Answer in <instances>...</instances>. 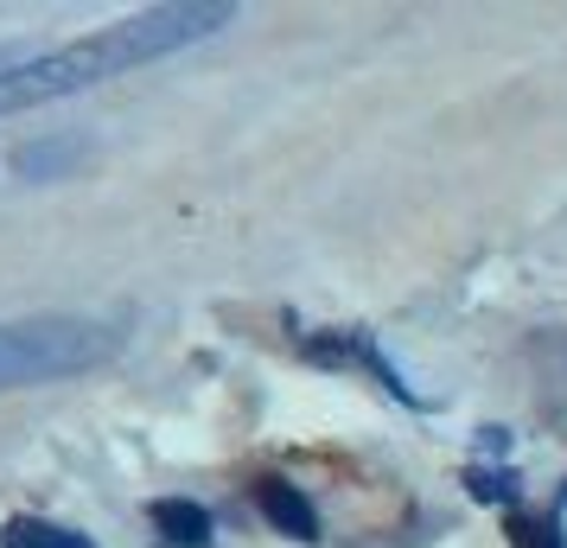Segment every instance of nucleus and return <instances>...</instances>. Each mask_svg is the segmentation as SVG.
Segmentation results:
<instances>
[{"label":"nucleus","mask_w":567,"mask_h":548,"mask_svg":"<svg viewBox=\"0 0 567 548\" xmlns=\"http://www.w3.org/2000/svg\"><path fill=\"white\" fill-rule=\"evenodd\" d=\"M230 13L236 7H154V13H134V20H122L109 32H90L78 45L39 52L0 77V115H20V108L52 103V96H78V90H90L103 77H122L134 64L185 52V45L210 39L217 27H230Z\"/></svg>","instance_id":"1"},{"label":"nucleus","mask_w":567,"mask_h":548,"mask_svg":"<svg viewBox=\"0 0 567 548\" xmlns=\"http://www.w3.org/2000/svg\"><path fill=\"white\" fill-rule=\"evenodd\" d=\"M0 548H90V536L39 523V517H7L0 523Z\"/></svg>","instance_id":"6"},{"label":"nucleus","mask_w":567,"mask_h":548,"mask_svg":"<svg viewBox=\"0 0 567 548\" xmlns=\"http://www.w3.org/2000/svg\"><path fill=\"white\" fill-rule=\"evenodd\" d=\"M83 159H90V141L78 134H64V141H32L13 154V173L20 179H64V173H78Z\"/></svg>","instance_id":"4"},{"label":"nucleus","mask_w":567,"mask_h":548,"mask_svg":"<svg viewBox=\"0 0 567 548\" xmlns=\"http://www.w3.org/2000/svg\"><path fill=\"white\" fill-rule=\"evenodd\" d=\"M465 485H472V497H485V504H516V478H511V472L472 466V472H465Z\"/></svg>","instance_id":"8"},{"label":"nucleus","mask_w":567,"mask_h":548,"mask_svg":"<svg viewBox=\"0 0 567 548\" xmlns=\"http://www.w3.org/2000/svg\"><path fill=\"white\" fill-rule=\"evenodd\" d=\"M256 504H261V517L275 523L281 536H293V542H312V536H319L312 497L300 492V485H287V478H261V485H256Z\"/></svg>","instance_id":"3"},{"label":"nucleus","mask_w":567,"mask_h":548,"mask_svg":"<svg viewBox=\"0 0 567 548\" xmlns=\"http://www.w3.org/2000/svg\"><path fill=\"white\" fill-rule=\"evenodd\" d=\"M511 548H567L555 510H511Z\"/></svg>","instance_id":"7"},{"label":"nucleus","mask_w":567,"mask_h":548,"mask_svg":"<svg viewBox=\"0 0 567 548\" xmlns=\"http://www.w3.org/2000/svg\"><path fill=\"white\" fill-rule=\"evenodd\" d=\"M27 45H0V77H7V71H13V64H27Z\"/></svg>","instance_id":"9"},{"label":"nucleus","mask_w":567,"mask_h":548,"mask_svg":"<svg viewBox=\"0 0 567 548\" xmlns=\"http://www.w3.org/2000/svg\"><path fill=\"white\" fill-rule=\"evenodd\" d=\"M115 351H122V332L109 319H78V313L13 319V325H0V390L78 376V370L109 364Z\"/></svg>","instance_id":"2"},{"label":"nucleus","mask_w":567,"mask_h":548,"mask_svg":"<svg viewBox=\"0 0 567 548\" xmlns=\"http://www.w3.org/2000/svg\"><path fill=\"white\" fill-rule=\"evenodd\" d=\"M154 529L173 548H205L210 542V510L205 504H185V497H159L154 504Z\"/></svg>","instance_id":"5"}]
</instances>
